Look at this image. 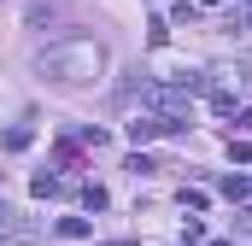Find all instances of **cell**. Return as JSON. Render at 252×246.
I'll use <instances>...</instances> for the list:
<instances>
[{"label":"cell","instance_id":"obj_8","mask_svg":"<svg viewBox=\"0 0 252 246\" xmlns=\"http://www.w3.org/2000/svg\"><path fill=\"white\" fill-rule=\"evenodd\" d=\"M182 241H188V246H205V223H199V217L182 223Z\"/></svg>","mask_w":252,"mask_h":246},{"label":"cell","instance_id":"obj_11","mask_svg":"<svg viewBox=\"0 0 252 246\" xmlns=\"http://www.w3.org/2000/svg\"><path fill=\"white\" fill-rule=\"evenodd\" d=\"M6 147H12V153H24V147H30V129H24V123H18V129H6Z\"/></svg>","mask_w":252,"mask_h":246},{"label":"cell","instance_id":"obj_13","mask_svg":"<svg viewBox=\"0 0 252 246\" xmlns=\"http://www.w3.org/2000/svg\"><path fill=\"white\" fill-rule=\"evenodd\" d=\"M235 129H252V106H247V112H241V118H235Z\"/></svg>","mask_w":252,"mask_h":246},{"label":"cell","instance_id":"obj_14","mask_svg":"<svg viewBox=\"0 0 252 246\" xmlns=\"http://www.w3.org/2000/svg\"><path fill=\"white\" fill-rule=\"evenodd\" d=\"M0 246H35V241H12V235H0Z\"/></svg>","mask_w":252,"mask_h":246},{"label":"cell","instance_id":"obj_17","mask_svg":"<svg viewBox=\"0 0 252 246\" xmlns=\"http://www.w3.org/2000/svg\"><path fill=\"white\" fill-rule=\"evenodd\" d=\"M199 6H223V0H199Z\"/></svg>","mask_w":252,"mask_h":246},{"label":"cell","instance_id":"obj_15","mask_svg":"<svg viewBox=\"0 0 252 246\" xmlns=\"http://www.w3.org/2000/svg\"><path fill=\"white\" fill-rule=\"evenodd\" d=\"M241 229H252V205H247V211H241Z\"/></svg>","mask_w":252,"mask_h":246},{"label":"cell","instance_id":"obj_3","mask_svg":"<svg viewBox=\"0 0 252 246\" xmlns=\"http://www.w3.org/2000/svg\"><path fill=\"white\" fill-rule=\"evenodd\" d=\"M176 123H164V118H153V112H141V118H129V141L141 147V141H158V135H170Z\"/></svg>","mask_w":252,"mask_h":246},{"label":"cell","instance_id":"obj_5","mask_svg":"<svg viewBox=\"0 0 252 246\" xmlns=\"http://www.w3.org/2000/svg\"><path fill=\"white\" fill-rule=\"evenodd\" d=\"M217 193H223V199H247V176H241V170H229V176L217 182Z\"/></svg>","mask_w":252,"mask_h":246},{"label":"cell","instance_id":"obj_6","mask_svg":"<svg viewBox=\"0 0 252 246\" xmlns=\"http://www.w3.org/2000/svg\"><path fill=\"white\" fill-rule=\"evenodd\" d=\"M30 193H35V199H47V193H64V182H59V176H47V170H41V176L30 182Z\"/></svg>","mask_w":252,"mask_h":246},{"label":"cell","instance_id":"obj_9","mask_svg":"<svg viewBox=\"0 0 252 246\" xmlns=\"http://www.w3.org/2000/svg\"><path fill=\"white\" fill-rule=\"evenodd\" d=\"M147 41H153V47H164V41H170V24H164V18H153V24H147Z\"/></svg>","mask_w":252,"mask_h":246},{"label":"cell","instance_id":"obj_19","mask_svg":"<svg viewBox=\"0 0 252 246\" xmlns=\"http://www.w3.org/2000/svg\"><path fill=\"white\" fill-rule=\"evenodd\" d=\"M0 217H6V205H0Z\"/></svg>","mask_w":252,"mask_h":246},{"label":"cell","instance_id":"obj_12","mask_svg":"<svg viewBox=\"0 0 252 246\" xmlns=\"http://www.w3.org/2000/svg\"><path fill=\"white\" fill-rule=\"evenodd\" d=\"M229 158L235 164H252V141H229Z\"/></svg>","mask_w":252,"mask_h":246},{"label":"cell","instance_id":"obj_1","mask_svg":"<svg viewBox=\"0 0 252 246\" xmlns=\"http://www.w3.org/2000/svg\"><path fill=\"white\" fill-rule=\"evenodd\" d=\"M35 70H41L47 82H59V88H82V82H94V76L106 70V47L88 41V35H76V41H53V47L35 53Z\"/></svg>","mask_w":252,"mask_h":246},{"label":"cell","instance_id":"obj_7","mask_svg":"<svg viewBox=\"0 0 252 246\" xmlns=\"http://www.w3.org/2000/svg\"><path fill=\"white\" fill-rule=\"evenodd\" d=\"M82 205H88V211H106V187H100V182H82Z\"/></svg>","mask_w":252,"mask_h":246},{"label":"cell","instance_id":"obj_18","mask_svg":"<svg viewBox=\"0 0 252 246\" xmlns=\"http://www.w3.org/2000/svg\"><path fill=\"white\" fill-rule=\"evenodd\" d=\"M112 246H129V241H112Z\"/></svg>","mask_w":252,"mask_h":246},{"label":"cell","instance_id":"obj_16","mask_svg":"<svg viewBox=\"0 0 252 246\" xmlns=\"http://www.w3.org/2000/svg\"><path fill=\"white\" fill-rule=\"evenodd\" d=\"M205 246H235V241H205Z\"/></svg>","mask_w":252,"mask_h":246},{"label":"cell","instance_id":"obj_2","mask_svg":"<svg viewBox=\"0 0 252 246\" xmlns=\"http://www.w3.org/2000/svg\"><path fill=\"white\" fill-rule=\"evenodd\" d=\"M141 100L153 106V118H164V123L182 129V118H188V88H141Z\"/></svg>","mask_w":252,"mask_h":246},{"label":"cell","instance_id":"obj_10","mask_svg":"<svg viewBox=\"0 0 252 246\" xmlns=\"http://www.w3.org/2000/svg\"><path fill=\"white\" fill-rule=\"evenodd\" d=\"M205 199H211L205 187H182V205H188V211H205Z\"/></svg>","mask_w":252,"mask_h":246},{"label":"cell","instance_id":"obj_4","mask_svg":"<svg viewBox=\"0 0 252 246\" xmlns=\"http://www.w3.org/2000/svg\"><path fill=\"white\" fill-rule=\"evenodd\" d=\"M88 235H94L88 217H59V241H88Z\"/></svg>","mask_w":252,"mask_h":246}]
</instances>
